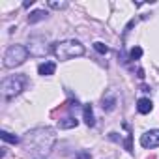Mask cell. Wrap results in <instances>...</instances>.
I'll return each mask as SVG.
<instances>
[{
	"instance_id": "obj_1",
	"label": "cell",
	"mask_w": 159,
	"mask_h": 159,
	"mask_svg": "<svg viewBox=\"0 0 159 159\" xmlns=\"http://www.w3.org/2000/svg\"><path fill=\"white\" fill-rule=\"evenodd\" d=\"M54 144V131L49 127H38L25 137V146L32 152L47 153Z\"/></svg>"
},
{
	"instance_id": "obj_2",
	"label": "cell",
	"mask_w": 159,
	"mask_h": 159,
	"mask_svg": "<svg viewBox=\"0 0 159 159\" xmlns=\"http://www.w3.org/2000/svg\"><path fill=\"white\" fill-rule=\"evenodd\" d=\"M52 52L58 60H71L75 56H83L84 54V47L81 41L77 39H66V41H60V43H54L52 45Z\"/></svg>"
},
{
	"instance_id": "obj_3",
	"label": "cell",
	"mask_w": 159,
	"mask_h": 159,
	"mask_svg": "<svg viewBox=\"0 0 159 159\" xmlns=\"http://www.w3.org/2000/svg\"><path fill=\"white\" fill-rule=\"evenodd\" d=\"M26 58H28V49L25 45H11L4 54V67H8V69L17 67Z\"/></svg>"
},
{
	"instance_id": "obj_4",
	"label": "cell",
	"mask_w": 159,
	"mask_h": 159,
	"mask_svg": "<svg viewBox=\"0 0 159 159\" xmlns=\"http://www.w3.org/2000/svg\"><path fill=\"white\" fill-rule=\"evenodd\" d=\"M23 84H25V77H8L2 81V84H0V92H2V96L6 99H11L15 96L21 94L23 90Z\"/></svg>"
},
{
	"instance_id": "obj_5",
	"label": "cell",
	"mask_w": 159,
	"mask_h": 159,
	"mask_svg": "<svg viewBox=\"0 0 159 159\" xmlns=\"http://www.w3.org/2000/svg\"><path fill=\"white\" fill-rule=\"evenodd\" d=\"M140 146L142 148H159V129L146 131L140 135Z\"/></svg>"
},
{
	"instance_id": "obj_6",
	"label": "cell",
	"mask_w": 159,
	"mask_h": 159,
	"mask_svg": "<svg viewBox=\"0 0 159 159\" xmlns=\"http://www.w3.org/2000/svg\"><path fill=\"white\" fill-rule=\"evenodd\" d=\"M54 71H56V64H54V62H43V64L38 66V73L43 75V77L54 75Z\"/></svg>"
},
{
	"instance_id": "obj_7",
	"label": "cell",
	"mask_w": 159,
	"mask_h": 159,
	"mask_svg": "<svg viewBox=\"0 0 159 159\" xmlns=\"http://www.w3.org/2000/svg\"><path fill=\"white\" fill-rule=\"evenodd\" d=\"M152 109H153L152 99H148V98H140V99L137 101V111H139L140 114H148V112H152Z\"/></svg>"
},
{
	"instance_id": "obj_8",
	"label": "cell",
	"mask_w": 159,
	"mask_h": 159,
	"mask_svg": "<svg viewBox=\"0 0 159 159\" xmlns=\"http://www.w3.org/2000/svg\"><path fill=\"white\" fill-rule=\"evenodd\" d=\"M83 112H84V122H86V125H88V127H94V125H96V118H94L92 105H90V103L84 105V107H83Z\"/></svg>"
},
{
	"instance_id": "obj_9",
	"label": "cell",
	"mask_w": 159,
	"mask_h": 159,
	"mask_svg": "<svg viewBox=\"0 0 159 159\" xmlns=\"http://www.w3.org/2000/svg\"><path fill=\"white\" fill-rule=\"evenodd\" d=\"M77 118H73V116H67V118H62V120H58V127L60 129H71V127H77Z\"/></svg>"
},
{
	"instance_id": "obj_10",
	"label": "cell",
	"mask_w": 159,
	"mask_h": 159,
	"mask_svg": "<svg viewBox=\"0 0 159 159\" xmlns=\"http://www.w3.org/2000/svg\"><path fill=\"white\" fill-rule=\"evenodd\" d=\"M47 15H49L47 11H43V10H36V11H32V13L28 15V23L34 25V23H38V21H43Z\"/></svg>"
},
{
	"instance_id": "obj_11",
	"label": "cell",
	"mask_w": 159,
	"mask_h": 159,
	"mask_svg": "<svg viewBox=\"0 0 159 159\" xmlns=\"http://www.w3.org/2000/svg\"><path fill=\"white\" fill-rule=\"evenodd\" d=\"M114 107H116V98H114L112 94L105 96V98H103V111H112Z\"/></svg>"
},
{
	"instance_id": "obj_12",
	"label": "cell",
	"mask_w": 159,
	"mask_h": 159,
	"mask_svg": "<svg viewBox=\"0 0 159 159\" xmlns=\"http://www.w3.org/2000/svg\"><path fill=\"white\" fill-rule=\"evenodd\" d=\"M0 137H2V140H6V142H10V144H19V142H21V139H19L17 135H11V133H8V131H2V133H0Z\"/></svg>"
},
{
	"instance_id": "obj_13",
	"label": "cell",
	"mask_w": 159,
	"mask_h": 159,
	"mask_svg": "<svg viewBox=\"0 0 159 159\" xmlns=\"http://www.w3.org/2000/svg\"><path fill=\"white\" fill-rule=\"evenodd\" d=\"M94 49H96L99 54H107V52H109V47H107L105 43H101V41H96V43H94Z\"/></svg>"
},
{
	"instance_id": "obj_14",
	"label": "cell",
	"mask_w": 159,
	"mask_h": 159,
	"mask_svg": "<svg viewBox=\"0 0 159 159\" xmlns=\"http://www.w3.org/2000/svg\"><path fill=\"white\" fill-rule=\"evenodd\" d=\"M140 56H142V49H140V47H133V49L129 51V58H131V60H139Z\"/></svg>"
},
{
	"instance_id": "obj_15",
	"label": "cell",
	"mask_w": 159,
	"mask_h": 159,
	"mask_svg": "<svg viewBox=\"0 0 159 159\" xmlns=\"http://www.w3.org/2000/svg\"><path fill=\"white\" fill-rule=\"evenodd\" d=\"M49 6H51V8H54V10H64V8L67 6V2H54V0H51Z\"/></svg>"
}]
</instances>
